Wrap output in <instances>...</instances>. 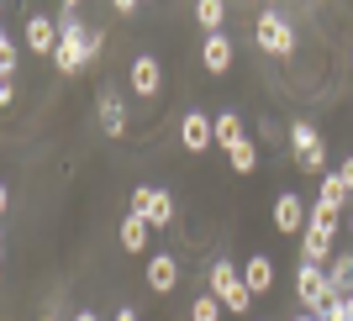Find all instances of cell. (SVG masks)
<instances>
[{
  "instance_id": "cell-8",
  "label": "cell",
  "mask_w": 353,
  "mask_h": 321,
  "mask_svg": "<svg viewBox=\"0 0 353 321\" xmlns=\"http://www.w3.org/2000/svg\"><path fill=\"white\" fill-rule=\"evenodd\" d=\"M127 79H132V90L143 95V101H153V95L163 90V69H159V59H153V53L132 59V74H127Z\"/></svg>"
},
{
  "instance_id": "cell-6",
  "label": "cell",
  "mask_w": 353,
  "mask_h": 321,
  "mask_svg": "<svg viewBox=\"0 0 353 321\" xmlns=\"http://www.w3.org/2000/svg\"><path fill=\"white\" fill-rule=\"evenodd\" d=\"M132 211L148 221V227H169V221H174V200H169V190H153V185H137V190H132Z\"/></svg>"
},
{
  "instance_id": "cell-21",
  "label": "cell",
  "mask_w": 353,
  "mask_h": 321,
  "mask_svg": "<svg viewBox=\"0 0 353 321\" xmlns=\"http://www.w3.org/2000/svg\"><path fill=\"white\" fill-rule=\"evenodd\" d=\"M221 311H227V306H221V300H216V295H201V300H195V306H190V321H221Z\"/></svg>"
},
{
  "instance_id": "cell-7",
  "label": "cell",
  "mask_w": 353,
  "mask_h": 321,
  "mask_svg": "<svg viewBox=\"0 0 353 321\" xmlns=\"http://www.w3.org/2000/svg\"><path fill=\"white\" fill-rule=\"evenodd\" d=\"M179 143L190 147V153H206V147L216 143V116H206V111H185V121H179Z\"/></svg>"
},
{
  "instance_id": "cell-4",
  "label": "cell",
  "mask_w": 353,
  "mask_h": 321,
  "mask_svg": "<svg viewBox=\"0 0 353 321\" xmlns=\"http://www.w3.org/2000/svg\"><path fill=\"white\" fill-rule=\"evenodd\" d=\"M295 300H301L306 311H316V316H322V306L332 300V279H327L316 263H306V258H301V269H295Z\"/></svg>"
},
{
  "instance_id": "cell-5",
  "label": "cell",
  "mask_w": 353,
  "mask_h": 321,
  "mask_svg": "<svg viewBox=\"0 0 353 321\" xmlns=\"http://www.w3.org/2000/svg\"><path fill=\"white\" fill-rule=\"evenodd\" d=\"M290 147H295V163H301L306 174H322L327 153H322V137H316L311 121H290Z\"/></svg>"
},
{
  "instance_id": "cell-23",
  "label": "cell",
  "mask_w": 353,
  "mask_h": 321,
  "mask_svg": "<svg viewBox=\"0 0 353 321\" xmlns=\"http://www.w3.org/2000/svg\"><path fill=\"white\" fill-rule=\"evenodd\" d=\"M338 174H343V185H348V195H353V158H348V163H343Z\"/></svg>"
},
{
  "instance_id": "cell-16",
  "label": "cell",
  "mask_w": 353,
  "mask_h": 321,
  "mask_svg": "<svg viewBox=\"0 0 353 321\" xmlns=\"http://www.w3.org/2000/svg\"><path fill=\"white\" fill-rule=\"evenodd\" d=\"M243 137H248V132H243V116H237V111H216V143L232 153Z\"/></svg>"
},
{
  "instance_id": "cell-20",
  "label": "cell",
  "mask_w": 353,
  "mask_h": 321,
  "mask_svg": "<svg viewBox=\"0 0 353 321\" xmlns=\"http://www.w3.org/2000/svg\"><path fill=\"white\" fill-rule=\"evenodd\" d=\"M227 158H232V169H237V174H253V169H259V147H253L248 137H243V143H237L232 153H227Z\"/></svg>"
},
{
  "instance_id": "cell-9",
  "label": "cell",
  "mask_w": 353,
  "mask_h": 321,
  "mask_svg": "<svg viewBox=\"0 0 353 321\" xmlns=\"http://www.w3.org/2000/svg\"><path fill=\"white\" fill-rule=\"evenodd\" d=\"M306 205H301V195H290V190H280L274 195V227L280 232H306Z\"/></svg>"
},
{
  "instance_id": "cell-18",
  "label": "cell",
  "mask_w": 353,
  "mask_h": 321,
  "mask_svg": "<svg viewBox=\"0 0 353 321\" xmlns=\"http://www.w3.org/2000/svg\"><path fill=\"white\" fill-rule=\"evenodd\" d=\"M121 248H127V253H143V248H148V221L137 216V211L121 221Z\"/></svg>"
},
{
  "instance_id": "cell-29",
  "label": "cell",
  "mask_w": 353,
  "mask_h": 321,
  "mask_svg": "<svg viewBox=\"0 0 353 321\" xmlns=\"http://www.w3.org/2000/svg\"><path fill=\"white\" fill-rule=\"evenodd\" d=\"M43 321H53V316H43Z\"/></svg>"
},
{
  "instance_id": "cell-22",
  "label": "cell",
  "mask_w": 353,
  "mask_h": 321,
  "mask_svg": "<svg viewBox=\"0 0 353 321\" xmlns=\"http://www.w3.org/2000/svg\"><path fill=\"white\" fill-rule=\"evenodd\" d=\"M0 74H6V79L16 74V43L11 37H0Z\"/></svg>"
},
{
  "instance_id": "cell-26",
  "label": "cell",
  "mask_w": 353,
  "mask_h": 321,
  "mask_svg": "<svg viewBox=\"0 0 353 321\" xmlns=\"http://www.w3.org/2000/svg\"><path fill=\"white\" fill-rule=\"evenodd\" d=\"M295 321H322V316H316V311H306V316H295Z\"/></svg>"
},
{
  "instance_id": "cell-3",
  "label": "cell",
  "mask_w": 353,
  "mask_h": 321,
  "mask_svg": "<svg viewBox=\"0 0 353 321\" xmlns=\"http://www.w3.org/2000/svg\"><path fill=\"white\" fill-rule=\"evenodd\" d=\"M253 43L264 48V53H274V59H290V53H295V27L285 21V16L264 11V16H259V27H253Z\"/></svg>"
},
{
  "instance_id": "cell-25",
  "label": "cell",
  "mask_w": 353,
  "mask_h": 321,
  "mask_svg": "<svg viewBox=\"0 0 353 321\" xmlns=\"http://www.w3.org/2000/svg\"><path fill=\"white\" fill-rule=\"evenodd\" d=\"M74 321H101V316H95V311H79V316H74Z\"/></svg>"
},
{
  "instance_id": "cell-10",
  "label": "cell",
  "mask_w": 353,
  "mask_h": 321,
  "mask_svg": "<svg viewBox=\"0 0 353 321\" xmlns=\"http://www.w3.org/2000/svg\"><path fill=\"white\" fill-rule=\"evenodd\" d=\"M201 63H206L211 74H227L232 69V37H227V32H211L206 43H201Z\"/></svg>"
},
{
  "instance_id": "cell-15",
  "label": "cell",
  "mask_w": 353,
  "mask_h": 321,
  "mask_svg": "<svg viewBox=\"0 0 353 321\" xmlns=\"http://www.w3.org/2000/svg\"><path fill=\"white\" fill-rule=\"evenodd\" d=\"M343 205H348V185H343V174H322V195H316V211H332V216H338Z\"/></svg>"
},
{
  "instance_id": "cell-11",
  "label": "cell",
  "mask_w": 353,
  "mask_h": 321,
  "mask_svg": "<svg viewBox=\"0 0 353 321\" xmlns=\"http://www.w3.org/2000/svg\"><path fill=\"white\" fill-rule=\"evenodd\" d=\"M27 48H32V53H59V21L27 16Z\"/></svg>"
},
{
  "instance_id": "cell-12",
  "label": "cell",
  "mask_w": 353,
  "mask_h": 321,
  "mask_svg": "<svg viewBox=\"0 0 353 321\" xmlns=\"http://www.w3.org/2000/svg\"><path fill=\"white\" fill-rule=\"evenodd\" d=\"M148 284H153V295H169L179 284V263L169 258V253H153V258H148Z\"/></svg>"
},
{
  "instance_id": "cell-19",
  "label": "cell",
  "mask_w": 353,
  "mask_h": 321,
  "mask_svg": "<svg viewBox=\"0 0 353 321\" xmlns=\"http://www.w3.org/2000/svg\"><path fill=\"white\" fill-rule=\"evenodd\" d=\"M195 21H201L206 37H211V32H221V21H227V6H221V0H201V6H195Z\"/></svg>"
},
{
  "instance_id": "cell-17",
  "label": "cell",
  "mask_w": 353,
  "mask_h": 321,
  "mask_svg": "<svg viewBox=\"0 0 353 321\" xmlns=\"http://www.w3.org/2000/svg\"><path fill=\"white\" fill-rule=\"evenodd\" d=\"M327 279H332V295H343V300H348V295H353V253H343V258H332V269H327Z\"/></svg>"
},
{
  "instance_id": "cell-27",
  "label": "cell",
  "mask_w": 353,
  "mask_h": 321,
  "mask_svg": "<svg viewBox=\"0 0 353 321\" xmlns=\"http://www.w3.org/2000/svg\"><path fill=\"white\" fill-rule=\"evenodd\" d=\"M348 232H353V211H348Z\"/></svg>"
},
{
  "instance_id": "cell-13",
  "label": "cell",
  "mask_w": 353,
  "mask_h": 321,
  "mask_svg": "<svg viewBox=\"0 0 353 321\" xmlns=\"http://www.w3.org/2000/svg\"><path fill=\"white\" fill-rule=\"evenodd\" d=\"M243 279H248L253 295H269V290H274V263H269L264 253H253V258L243 263Z\"/></svg>"
},
{
  "instance_id": "cell-14",
  "label": "cell",
  "mask_w": 353,
  "mask_h": 321,
  "mask_svg": "<svg viewBox=\"0 0 353 321\" xmlns=\"http://www.w3.org/2000/svg\"><path fill=\"white\" fill-rule=\"evenodd\" d=\"M101 127H105V137H121V132H127V105H121L111 90H101Z\"/></svg>"
},
{
  "instance_id": "cell-24",
  "label": "cell",
  "mask_w": 353,
  "mask_h": 321,
  "mask_svg": "<svg viewBox=\"0 0 353 321\" xmlns=\"http://www.w3.org/2000/svg\"><path fill=\"white\" fill-rule=\"evenodd\" d=\"M117 321H137V311H132V306H121V311H117Z\"/></svg>"
},
{
  "instance_id": "cell-28",
  "label": "cell",
  "mask_w": 353,
  "mask_h": 321,
  "mask_svg": "<svg viewBox=\"0 0 353 321\" xmlns=\"http://www.w3.org/2000/svg\"><path fill=\"white\" fill-rule=\"evenodd\" d=\"M348 311H353V295H348Z\"/></svg>"
},
{
  "instance_id": "cell-2",
  "label": "cell",
  "mask_w": 353,
  "mask_h": 321,
  "mask_svg": "<svg viewBox=\"0 0 353 321\" xmlns=\"http://www.w3.org/2000/svg\"><path fill=\"white\" fill-rule=\"evenodd\" d=\"M206 279H211V295H216V300L232 311V316H243V311L253 306V290H248V279H243V269H232L227 258L211 263V274H206Z\"/></svg>"
},
{
  "instance_id": "cell-1",
  "label": "cell",
  "mask_w": 353,
  "mask_h": 321,
  "mask_svg": "<svg viewBox=\"0 0 353 321\" xmlns=\"http://www.w3.org/2000/svg\"><path fill=\"white\" fill-rule=\"evenodd\" d=\"M90 37H95V32L79 21V11L63 6L59 11V53H53V63H59L63 74H79L90 63Z\"/></svg>"
}]
</instances>
